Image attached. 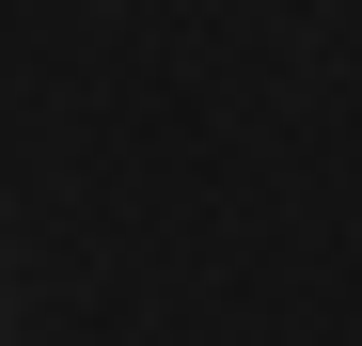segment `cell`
Masks as SVG:
<instances>
[{
  "label": "cell",
  "instance_id": "obj_1",
  "mask_svg": "<svg viewBox=\"0 0 362 346\" xmlns=\"http://www.w3.org/2000/svg\"><path fill=\"white\" fill-rule=\"evenodd\" d=\"M0 330H16V299H0Z\"/></svg>",
  "mask_w": 362,
  "mask_h": 346
}]
</instances>
